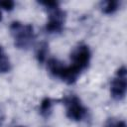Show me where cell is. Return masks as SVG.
<instances>
[{
    "label": "cell",
    "instance_id": "cell-14",
    "mask_svg": "<svg viewBox=\"0 0 127 127\" xmlns=\"http://www.w3.org/2000/svg\"><path fill=\"white\" fill-rule=\"evenodd\" d=\"M2 20V13H1V10H0V21Z\"/></svg>",
    "mask_w": 127,
    "mask_h": 127
},
{
    "label": "cell",
    "instance_id": "cell-6",
    "mask_svg": "<svg viewBox=\"0 0 127 127\" xmlns=\"http://www.w3.org/2000/svg\"><path fill=\"white\" fill-rule=\"evenodd\" d=\"M49 11V20L46 24V31L50 34L61 33L64 29L65 21V12L59 7L48 10Z\"/></svg>",
    "mask_w": 127,
    "mask_h": 127
},
{
    "label": "cell",
    "instance_id": "cell-2",
    "mask_svg": "<svg viewBox=\"0 0 127 127\" xmlns=\"http://www.w3.org/2000/svg\"><path fill=\"white\" fill-rule=\"evenodd\" d=\"M10 32L18 49H28L35 40L34 28L31 24H23L14 21L10 25Z\"/></svg>",
    "mask_w": 127,
    "mask_h": 127
},
{
    "label": "cell",
    "instance_id": "cell-4",
    "mask_svg": "<svg viewBox=\"0 0 127 127\" xmlns=\"http://www.w3.org/2000/svg\"><path fill=\"white\" fill-rule=\"evenodd\" d=\"M127 90V69L125 65L120 66L110 84V94L115 100H122Z\"/></svg>",
    "mask_w": 127,
    "mask_h": 127
},
{
    "label": "cell",
    "instance_id": "cell-1",
    "mask_svg": "<svg viewBox=\"0 0 127 127\" xmlns=\"http://www.w3.org/2000/svg\"><path fill=\"white\" fill-rule=\"evenodd\" d=\"M47 67L54 76L61 78L67 84H73L81 73V71L73 65H65L55 58L47 61Z\"/></svg>",
    "mask_w": 127,
    "mask_h": 127
},
{
    "label": "cell",
    "instance_id": "cell-12",
    "mask_svg": "<svg viewBox=\"0 0 127 127\" xmlns=\"http://www.w3.org/2000/svg\"><path fill=\"white\" fill-rule=\"evenodd\" d=\"M39 4L45 6L48 10L53 9V8H57L60 6L59 2H57V1H39Z\"/></svg>",
    "mask_w": 127,
    "mask_h": 127
},
{
    "label": "cell",
    "instance_id": "cell-3",
    "mask_svg": "<svg viewBox=\"0 0 127 127\" xmlns=\"http://www.w3.org/2000/svg\"><path fill=\"white\" fill-rule=\"evenodd\" d=\"M61 101L65 106V114L68 119L72 121H81L85 117L87 108L76 95H65L61 99Z\"/></svg>",
    "mask_w": 127,
    "mask_h": 127
},
{
    "label": "cell",
    "instance_id": "cell-10",
    "mask_svg": "<svg viewBox=\"0 0 127 127\" xmlns=\"http://www.w3.org/2000/svg\"><path fill=\"white\" fill-rule=\"evenodd\" d=\"M11 69V63L7 56V54L4 52L3 48L0 47V72H8Z\"/></svg>",
    "mask_w": 127,
    "mask_h": 127
},
{
    "label": "cell",
    "instance_id": "cell-9",
    "mask_svg": "<svg viewBox=\"0 0 127 127\" xmlns=\"http://www.w3.org/2000/svg\"><path fill=\"white\" fill-rule=\"evenodd\" d=\"M49 53V45L46 42H43L40 44L39 48L36 52V59L39 62V64H43L47 61V56Z\"/></svg>",
    "mask_w": 127,
    "mask_h": 127
},
{
    "label": "cell",
    "instance_id": "cell-11",
    "mask_svg": "<svg viewBox=\"0 0 127 127\" xmlns=\"http://www.w3.org/2000/svg\"><path fill=\"white\" fill-rule=\"evenodd\" d=\"M15 6V2L12 0H4V1H0V7L6 11H11L13 10Z\"/></svg>",
    "mask_w": 127,
    "mask_h": 127
},
{
    "label": "cell",
    "instance_id": "cell-13",
    "mask_svg": "<svg viewBox=\"0 0 127 127\" xmlns=\"http://www.w3.org/2000/svg\"><path fill=\"white\" fill-rule=\"evenodd\" d=\"M104 127H126V123L123 120H119V121L109 120Z\"/></svg>",
    "mask_w": 127,
    "mask_h": 127
},
{
    "label": "cell",
    "instance_id": "cell-5",
    "mask_svg": "<svg viewBox=\"0 0 127 127\" xmlns=\"http://www.w3.org/2000/svg\"><path fill=\"white\" fill-rule=\"evenodd\" d=\"M90 59L91 52L89 47L87 45H79L70 54V64L79 69L80 71H82L88 67Z\"/></svg>",
    "mask_w": 127,
    "mask_h": 127
},
{
    "label": "cell",
    "instance_id": "cell-15",
    "mask_svg": "<svg viewBox=\"0 0 127 127\" xmlns=\"http://www.w3.org/2000/svg\"><path fill=\"white\" fill-rule=\"evenodd\" d=\"M18 127H23V126H18Z\"/></svg>",
    "mask_w": 127,
    "mask_h": 127
},
{
    "label": "cell",
    "instance_id": "cell-7",
    "mask_svg": "<svg viewBox=\"0 0 127 127\" xmlns=\"http://www.w3.org/2000/svg\"><path fill=\"white\" fill-rule=\"evenodd\" d=\"M52 107H53V100L50 97H44L40 103V114L45 117L48 118L51 113H52Z\"/></svg>",
    "mask_w": 127,
    "mask_h": 127
},
{
    "label": "cell",
    "instance_id": "cell-8",
    "mask_svg": "<svg viewBox=\"0 0 127 127\" xmlns=\"http://www.w3.org/2000/svg\"><path fill=\"white\" fill-rule=\"evenodd\" d=\"M120 6V2L117 1V0H108V1H104L102 2V12L104 14H107V15H110V14H113L114 12H116L118 10Z\"/></svg>",
    "mask_w": 127,
    "mask_h": 127
}]
</instances>
